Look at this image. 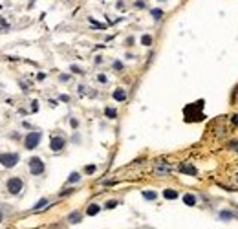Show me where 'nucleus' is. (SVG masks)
Segmentation results:
<instances>
[{
	"label": "nucleus",
	"mask_w": 238,
	"mask_h": 229,
	"mask_svg": "<svg viewBox=\"0 0 238 229\" xmlns=\"http://www.w3.org/2000/svg\"><path fill=\"white\" fill-rule=\"evenodd\" d=\"M203 106V101H196V103H192V105H189V106H185V119L187 121H202L205 116L202 114V112H198V108H202Z\"/></svg>",
	"instance_id": "1"
},
{
	"label": "nucleus",
	"mask_w": 238,
	"mask_h": 229,
	"mask_svg": "<svg viewBox=\"0 0 238 229\" xmlns=\"http://www.w3.org/2000/svg\"><path fill=\"white\" fill-rule=\"evenodd\" d=\"M40 139H42V132H38V130L27 132L26 138H24V149H27V150L37 149V147L40 145Z\"/></svg>",
	"instance_id": "2"
},
{
	"label": "nucleus",
	"mask_w": 238,
	"mask_h": 229,
	"mask_svg": "<svg viewBox=\"0 0 238 229\" xmlns=\"http://www.w3.org/2000/svg\"><path fill=\"white\" fill-rule=\"evenodd\" d=\"M172 171H174V165L167 160H158L154 163V174L156 176H169Z\"/></svg>",
	"instance_id": "3"
},
{
	"label": "nucleus",
	"mask_w": 238,
	"mask_h": 229,
	"mask_svg": "<svg viewBox=\"0 0 238 229\" xmlns=\"http://www.w3.org/2000/svg\"><path fill=\"white\" fill-rule=\"evenodd\" d=\"M18 161H20V156L16 152H4V154H0V165L5 167V169L16 167Z\"/></svg>",
	"instance_id": "4"
},
{
	"label": "nucleus",
	"mask_w": 238,
	"mask_h": 229,
	"mask_svg": "<svg viewBox=\"0 0 238 229\" xmlns=\"http://www.w3.org/2000/svg\"><path fill=\"white\" fill-rule=\"evenodd\" d=\"M5 189H7L9 194H18V193H22V191H24V182H22V178H18V176L9 178L7 183H5Z\"/></svg>",
	"instance_id": "5"
},
{
	"label": "nucleus",
	"mask_w": 238,
	"mask_h": 229,
	"mask_svg": "<svg viewBox=\"0 0 238 229\" xmlns=\"http://www.w3.org/2000/svg\"><path fill=\"white\" fill-rule=\"evenodd\" d=\"M29 172H31V176H40L42 172H44V161L40 160V158H37V156H33V158H29Z\"/></svg>",
	"instance_id": "6"
},
{
	"label": "nucleus",
	"mask_w": 238,
	"mask_h": 229,
	"mask_svg": "<svg viewBox=\"0 0 238 229\" xmlns=\"http://www.w3.org/2000/svg\"><path fill=\"white\" fill-rule=\"evenodd\" d=\"M64 147H66V139L62 136H51L49 138V149L53 152H60Z\"/></svg>",
	"instance_id": "7"
},
{
	"label": "nucleus",
	"mask_w": 238,
	"mask_h": 229,
	"mask_svg": "<svg viewBox=\"0 0 238 229\" xmlns=\"http://www.w3.org/2000/svg\"><path fill=\"white\" fill-rule=\"evenodd\" d=\"M180 172H183V174H189V176H196V174H198L196 167H194V165H191V163H187V161L180 163Z\"/></svg>",
	"instance_id": "8"
},
{
	"label": "nucleus",
	"mask_w": 238,
	"mask_h": 229,
	"mask_svg": "<svg viewBox=\"0 0 238 229\" xmlns=\"http://www.w3.org/2000/svg\"><path fill=\"white\" fill-rule=\"evenodd\" d=\"M112 97H114L115 101H119V103L126 101V92H125V88H115L114 94H112Z\"/></svg>",
	"instance_id": "9"
},
{
	"label": "nucleus",
	"mask_w": 238,
	"mask_h": 229,
	"mask_svg": "<svg viewBox=\"0 0 238 229\" xmlns=\"http://www.w3.org/2000/svg\"><path fill=\"white\" fill-rule=\"evenodd\" d=\"M183 204H185V205H189V207H194V205H196V196H194V194H191V193L183 194Z\"/></svg>",
	"instance_id": "10"
},
{
	"label": "nucleus",
	"mask_w": 238,
	"mask_h": 229,
	"mask_svg": "<svg viewBox=\"0 0 238 229\" xmlns=\"http://www.w3.org/2000/svg\"><path fill=\"white\" fill-rule=\"evenodd\" d=\"M81 220H82V215H81L79 211H73V213L68 215V222H70V224H79Z\"/></svg>",
	"instance_id": "11"
},
{
	"label": "nucleus",
	"mask_w": 238,
	"mask_h": 229,
	"mask_svg": "<svg viewBox=\"0 0 238 229\" xmlns=\"http://www.w3.org/2000/svg\"><path fill=\"white\" fill-rule=\"evenodd\" d=\"M99 211H101V205H97V204H90L88 209H86V215H88V216H95V215H99Z\"/></svg>",
	"instance_id": "12"
},
{
	"label": "nucleus",
	"mask_w": 238,
	"mask_h": 229,
	"mask_svg": "<svg viewBox=\"0 0 238 229\" xmlns=\"http://www.w3.org/2000/svg\"><path fill=\"white\" fill-rule=\"evenodd\" d=\"M163 196H165L167 200H176L180 194H178V191H174V189H165V191H163Z\"/></svg>",
	"instance_id": "13"
},
{
	"label": "nucleus",
	"mask_w": 238,
	"mask_h": 229,
	"mask_svg": "<svg viewBox=\"0 0 238 229\" xmlns=\"http://www.w3.org/2000/svg\"><path fill=\"white\" fill-rule=\"evenodd\" d=\"M104 116H106L108 119H115V117H117V110H115V108L106 106V108H104Z\"/></svg>",
	"instance_id": "14"
},
{
	"label": "nucleus",
	"mask_w": 238,
	"mask_h": 229,
	"mask_svg": "<svg viewBox=\"0 0 238 229\" xmlns=\"http://www.w3.org/2000/svg\"><path fill=\"white\" fill-rule=\"evenodd\" d=\"M141 194H143V198H145V200H150V202L158 198V193H156V191H143Z\"/></svg>",
	"instance_id": "15"
},
{
	"label": "nucleus",
	"mask_w": 238,
	"mask_h": 229,
	"mask_svg": "<svg viewBox=\"0 0 238 229\" xmlns=\"http://www.w3.org/2000/svg\"><path fill=\"white\" fill-rule=\"evenodd\" d=\"M150 15H152V18H154V20H161V18H163V9L156 7V9H152V11H150Z\"/></svg>",
	"instance_id": "16"
},
{
	"label": "nucleus",
	"mask_w": 238,
	"mask_h": 229,
	"mask_svg": "<svg viewBox=\"0 0 238 229\" xmlns=\"http://www.w3.org/2000/svg\"><path fill=\"white\" fill-rule=\"evenodd\" d=\"M48 205V198H40L37 204H35V207H33V211H40V209H44Z\"/></svg>",
	"instance_id": "17"
},
{
	"label": "nucleus",
	"mask_w": 238,
	"mask_h": 229,
	"mask_svg": "<svg viewBox=\"0 0 238 229\" xmlns=\"http://www.w3.org/2000/svg\"><path fill=\"white\" fill-rule=\"evenodd\" d=\"M235 218V213L231 211H220V220H233Z\"/></svg>",
	"instance_id": "18"
},
{
	"label": "nucleus",
	"mask_w": 238,
	"mask_h": 229,
	"mask_svg": "<svg viewBox=\"0 0 238 229\" xmlns=\"http://www.w3.org/2000/svg\"><path fill=\"white\" fill-rule=\"evenodd\" d=\"M77 182H81V174L79 172H71L68 176V183H77Z\"/></svg>",
	"instance_id": "19"
},
{
	"label": "nucleus",
	"mask_w": 238,
	"mask_h": 229,
	"mask_svg": "<svg viewBox=\"0 0 238 229\" xmlns=\"http://www.w3.org/2000/svg\"><path fill=\"white\" fill-rule=\"evenodd\" d=\"M152 40H154L152 35H143V37H141V44H143V46H152Z\"/></svg>",
	"instance_id": "20"
},
{
	"label": "nucleus",
	"mask_w": 238,
	"mask_h": 229,
	"mask_svg": "<svg viewBox=\"0 0 238 229\" xmlns=\"http://www.w3.org/2000/svg\"><path fill=\"white\" fill-rule=\"evenodd\" d=\"M117 205H119V202H117V200H108V202L104 204V207H106V209H115Z\"/></svg>",
	"instance_id": "21"
},
{
	"label": "nucleus",
	"mask_w": 238,
	"mask_h": 229,
	"mask_svg": "<svg viewBox=\"0 0 238 229\" xmlns=\"http://www.w3.org/2000/svg\"><path fill=\"white\" fill-rule=\"evenodd\" d=\"M90 22H92L95 28H99V29H106V26H104V24H101V22H97L95 18H90Z\"/></svg>",
	"instance_id": "22"
},
{
	"label": "nucleus",
	"mask_w": 238,
	"mask_h": 229,
	"mask_svg": "<svg viewBox=\"0 0 238 229\" xmlns=\"http://www.w3.org/2000/svg\"><path fill=\"white\" fill-rule=\"evenodd\" d=\"M84 172H86V174H93V172H95V165H86V167H84Z\"/></svg>",
	"instance_id": "23"
},
{
	"label": "nucleus",
	"mask_w": 238,
	"mask_h": 229,
	"mask_svg": "<svg viewBox=\"0 0 238 229\" xmlns=\"http://www.w3.org/2000/svg\"><path fill=\"white\" fill-rule=\"evenodd\" d=\"M114 70H123V62L121 61H114Z\"/></svg>",
	"instance_id": "24"
},
{
	"label": "nucleus",
	"mask_w": 238,
	"mask_h": 229,
	"mask_svg": "<svg viewBox=\"0 0 238 229\" xmlns=\"http://www.w3.org/2000/svg\"><path fill=\"white\" fill-rule=\"evenodd\" d=\"M134 6H136V7H139V9H143V7H145V6H147V4H145V2H143V0H137V2H136V4H134Z\"/></svg>",
	"instance_id": "25"
},
{
	"label": "nucleus",
	"mask_w": 238,
	"mask_h": 229,
	"mask_svg": "<svg viewBox=\"0 0 238 229\" xmlns=\"http://www.w3.org/2000/svg\"><path fill=\"white\" fill-rule=\"evenodd\" d=\"M70 125H71V128H77V127H79V121H77V119H70Z\"/></svg>",
	"instance_id": "26"
},
{
	"label": "nucleus",
	"mask_w": 238,
	"mask_h": 229,
	"mask_svg": "<svg viewBox=\"0 0 238 229\" xmlns=\"http://www.w3.org/2000/svg\"><path fill=\"white\" fill-rule=\"evenodd\" d=\"M71 72H75V73H82V70H81L79 66H75V64L71 66Z\"/></svg>",
	"instance_id": "27"
},
{
	"label": "nucleus",
	"mask_w": 238,
	"mask_h": 229,
	"mask_svg": "<svg viewBox=\"0 0 238 229\" xmlns=\"http://www.w3.org/2000/svg\"><path fill=\"white\" fill-rule=\"evenodd\" d=\"M33 105H31V110L35 112V110H38V101H31Z\"/></svg>",
	"instance_id": "28"
},
{
	"label": "nucleus",
	"mask_w": 238,
	"mask_h": 229,
	"mask_svg": "<svg viewBox=\"0 0 238 229\" xmlns=\"http://www.w3.org/2000/svg\"><path fill=\"white\" fill-rule=\"evenodd\" d=\"M97 81L99 83H106V75H97Z\"/></svg>",
	"instance_id": "29"
},
{
	"label": "nucleus",
	"mask_w": 238,
	"mask_h": 229,
	"mask_svg": "<svg viewBox=\"0 0 238 229\" xmlns=\"http://www.w3.org/2000/svg\"><path fill=\"white\" fill-rule=\"evenodd\" d=\"M132 44H134V37H128L126 39V46H132Z\"/></svg>",
	"instance_id": "30"
},
{
	"label": "nucleus",
	"mask_w": 238,
	"mask_h": 229,
	"mask_svg": "<svg viewBox=\"0 0 238 229\" xmlns=\"http://www.w3.org/2000/svg\"><path fill=\"white\" fill-rule=\"evenodd\" d=\"M59 99H60V101H66V103H68V101H70V95H64V94H62V95H60Z\"/></svg>",
	"instance_id": "31"
},
{
	"label": "nucleus",
	"mask_w": 238,
	"mask_h": 229,
	"mask_svg": "<svg viewBox=\"0 0 238 229\" xmlns=\"http://www.w3.org/2000/svg\"><path fill=\"white\" fill-rule=\"evenodd\" d=\"M231 121H233V125H238V114H235V116L231 117Z\"/></svg>",
	"instance_id": "32"
},
{
	"label": "nucleus",
	"mask_w": 238,
	"mask_h": 229,
	"mask_svg": "<svg viewBox=\"0 0 238 229\" xmlns=\"http://www.w3.org/2000/svg\"><path fill=\"white\" fill-rule=\"evenodd\" d=\"M59 79H60V81H70V75H60Z\"/></svg>",
	"instance_id": "33"
},
{
	"label": "nucleus",
	"mask_w": 238,
	"mask_h": 229,
	"mask_svg": "<svg viewBox=\"0 0 238 229\" xmlns=\"http://www.w3.org/2000/svg\"><path fill=\"white\" fill-rule=\"evenodd\" d=\"M231 147H233L235 150H238V141H233V143H231Z\"/></svg>",
	"instance_id": "34"
},
{
	"label": "nucleus",
	"mask_w": 238,
	"mask_h": 229,
	"mask_svg": "<svg viewBox=\"0 0 238 229\" xmlns=\"http://www.w3.org/2000/svg\"><path fill=\"white\" fill-rule=\"evenodd\" d=\"M46 79V73H38V81H44Z\"/></svg>",
	"instance_id": "35"
},
{
	"label": "nucleus",
	"mask_w": 238,
	"mask_h": 229,
	"mask_svg": "<svg viewBox=\"0 0 238 229\" xmlns=\"http://www.w3.org/2000/svg\"><path fill=\"white\" fill-rule=\"evenodd\" d=\"M159 2H167V0H159Z\"/></svg>",
	"instance_id": "36"
},
{
	"label": "nucleus",
	"mask_w": 238,
	"mask_h": 229,
	"mask_svg": "<svg viewBox=\"0 0 238 229\" xmlns=\"http://www.w3.org/2000/svg\"><path fill=\"white\" fill-rule=\"evenodd\" d=\"M236 182H238V178H236Z\"/></svg>",
	"instance_id": "37"
}]
</instances>
